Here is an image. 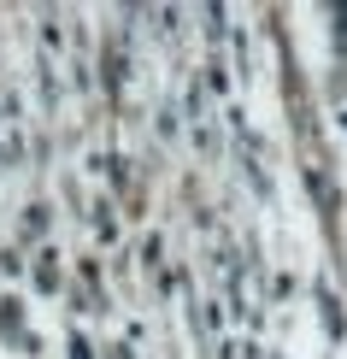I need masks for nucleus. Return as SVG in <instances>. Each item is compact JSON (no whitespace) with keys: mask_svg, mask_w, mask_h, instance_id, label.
Wrapping results in <instances>:
<instances>
[{"mask_svg":"<svg viewBox=\"0 0 347 359\" xmlns=\"http://www.w3.org/2000/svg\"><path fill=\"white\" fill-rule=\"evenodd\" d=\"M336 18H347V6H336Z\"/></svg>","mask_w":347,"mask_h":359,"instance_id":"nucleus-1","label":"nucleus"}]
</instances>
